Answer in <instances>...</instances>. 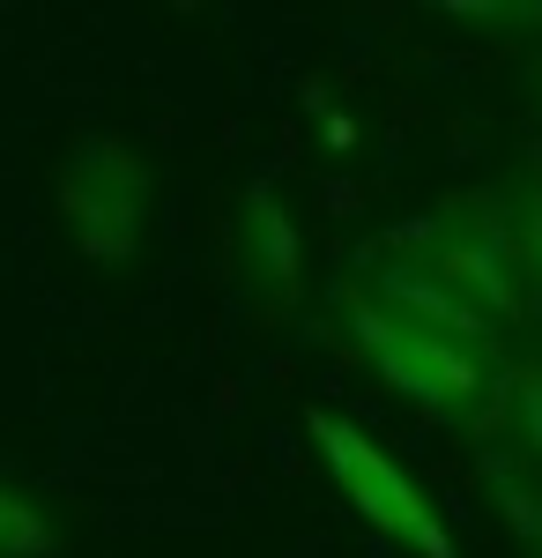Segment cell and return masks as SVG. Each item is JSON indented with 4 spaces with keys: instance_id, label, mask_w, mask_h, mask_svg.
I'll list each match as a JSON object with an SVG mask.
<instances>
[{
    "instance_id": "1",
    "label": "cell",
    "mask_w": 542,
    "mask_h": 558,
    "mask_svg": "<svg viewBox=\"0 0 542 558\" xmlns=\"http://www.w3.org/2000/svg\"><path fill=\"white\" fill-rule=\"evenodd\" d=\"M342 328L357 336L365 365H372L394 395H409L417 410L446 417V425H491V402H498L505 365H491V357H476V350L446 343V336L409 328V320L386 313L365 283H342Z\"/></svg>"
},
{
    "instance_id": "2",
    "label": "cell",
    "mask_w": 542,
    "mask_h": 558,
    "mask_svg": "<svg viewBox=\"0 0 542 558\" xmlns=\"http://www.w3.org/2000/svg\"><path fill=\"white\" fill-rule=\"evenodd\" d=\"M402 254L431 268L439 283H454L476 313H491L498 328L528 320V283H520V254H513V216L505 194H460L446 209L394 239Z\"/></svg>"
},
{
    "instance_id": "3",
    "label": "cell",
    "mask_w": 542,
    "mask_h": 558,
    "mask_svg": "<svg viewBox=\"0 0 542 558\" xmlns=\"http://www.w3.org/2000/svg\"><path fill=\"white\" fill-rule=\"evenodd\" d=\"M305 432H312V447L328 462L334 492L357 507V521H372L379 536H394L402 551H417V558H454V536H446L439 507L423 499V484L379 447L372 432H357L349 417H334V410H312Z\"/></svg>"
},
{
    "instance_id": "4",
    "label": "cell",
    "mask_w": 542,
    "mask_h": 558,
    "mask_svg": "<svg viewBox=\"0 0 542 558\" xmlns=\"http://www.w3.org/2000/svg\"><path fill=\"white\" fill-rule=\"evenodd\" d=\"M52 202H60L75 254L97 268H126L141 246V216H149V165L120 134H89L67 149V165L52 179Z\"/></svg>"
},
{
    "instance_id": "5",
    "label": "cell",
    "mask_w": 542,
    "mask_h": 558,
    "mask_svg": "<svg viewBox=\"0 0 542 558\" xmlns=\"http://www.w3.org/2000/svg\"><path fill=\"white\" fill-rule=\"evenodd\" d=\"M365 291H372L386 313H402L409 328H423V336H446V343H460V350H476V357H491V365H498L505 328L491 320V313H476V305L460 299L454 283H439L431 268H417L409 254H402V260H379Z\"/></svg>"
},
{
    "instance_id": "6",
    "label": "cell",
    "mask_w": 542,
    "mask_h": 558,
    "mask_svg": "<svg viewBox=\"0 0 542 558\" xmlns=\"http://www.w3.org/2000/svg\"><path fill=\"white\" fill-rule=\"evenodd\" d=\"M238 268L260 299H297L305 291V239H297L291 209L275 186H252L246 194V216H238Z\"/></svg>"
},
{
    "instance_id": "7",
    "label": "cell",
    "mask_w": 542,
    "mask_h": 558,
    "mask_svg": "<svg viewBox=\"0 0 542 558\" xmlns=\"http://www.w3.org/2000/svg\"><path fill=\"white\" fill-rule=\"evenodd\" d=\"M505 216H513V254H520L528 313L542 320V186H513V194H505Z\"/></svg>"
},
{
    "instance_id": "8",
    "label": "cell",
    "mask_w": 542,
    "mask_h": 558,
    "mask_svg": "<svg viewBox=\"0 0 542 558\" xmlns=\"http://www.w3.org/2000/svg\"><path fill=\"white\" fill-rule=\"evenodd\" d=\"M60 536L38 514V499H23L15 484H0V558H52Z\"/></svg>"
},
{
    "instance_id": "9",
    "label": "cell",
    "mask_w": 542,
    "mask_h": 558,
    "mask_svg": "<svg viewBox=\"0 0 542 558\" xmlns=\"http://www.w3.org/2000/svg\"><path fill=\"white\" fill-rule=\"evenodd\" d=\"M498 410H513V425H520V462L542 470V365H505Z\"/></svg>"
}]
</instances>
